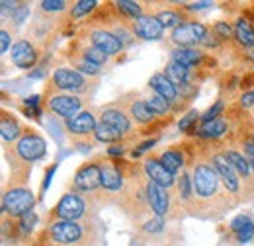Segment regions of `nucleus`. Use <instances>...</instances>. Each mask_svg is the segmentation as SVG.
I'll list each match as a JSON object with an SVG mask.
<instances>
[{"label": "nucleus", "instance_id": "nucleus-1", "mask_svg": "<svg viewBox=\"0 0 254 246\" xmlns=\"http://www.w3.org/2000/svg\"><path fill=\"white\" fill-rule=\"evenodd\" d=\"M191 184H193V191H195L199 197H211V195L217 191L219 174H217L215 168H211V166H207V164H197V166L193 168Z\"/></svg>", "mask_w": 254, "mask_h": 246}, {"label": "nucleus", "instance_id": "nucleus-2", "mask_svg": "<svg viewBox=\"0 0 254 246\" xmlns=\"http://www.w3.org/2000/svg\"><path fill=\"white\" fill-rule=\"evenodd\" d=\"M33 207V195L30 189L24 187H16L6 191L4 199H2V211L10 213V215H24L28 211H32Z\"/></svg>", "mask_w": 254, "mask_h": 246}, {"label": "nucleus", "instance_id": "nucleus-3", "mask_svg": "<svg viewBox=\"0 0 254 246\" xmlns=\"http://www.w3.org/2000/svg\"><path fill=\"white\" fill-rule=\"evenodd\" d=\"M49 233H51V239L59 245H74L82 239V227L76 221L59 219L49 227Z\"/></svg>", "mask_w": 254, "mask_h": 246}, {"label": "nucleus", "instance_id": "nucleus-4", "mask_svg": "<svg viewBox=\"0 0 254 246\" xmlns=\"http://www.w3.org/2000/svg\"><path fill=\"white\" fill-rule=\"evenodd\" d=\"M16 153L22 160H28V162H33V160H39L45 156V141L37 135H24L20 137L18 145H16Z\"/></svg>", "mask_w": 254, "mask_h": 246}, {"label": "nucleus", "instance_id": "nucleus-5", "mask_svg": "<svg viewBox=\"0 0 254 246\" xmlns=\"http://www.w3.org/2000/svg\"><path fill=\"white\" fill-rule=\"evenodd\" d=\"M205 28L197 22H188V24H182L178 26L176 30L172 31V41L178 43L180 47H190L193 43H199L203 41L205 37Z\"/></svg>", "mask_w": 254, "mask_h": 246}, {"label": "nucleus", "instance_id": "nucleus-6", "mask_svg": "<svg viewBox=\"0 0 254 246\" xmlns=\"http://www.w3.org/2000/svg\"><path fill=\"white\" fill-rule=\"evenodd\" d=\"M49 110L57 116H63L66 120L78 116V110H80V100L74 98V96H66V94H59V96H53L49 98L47 102Z\"/></svg>", "mask_w": 254, "mask_h": 246}, {"label": "nucleus", "instance_id": "nucleus-7", "mask_svg": "<svg viewBox=\"0 0 254 246\" xmlns=\"http://www.w3.org/2000/svg\"><path fill=\"white\" fill-rule=\"evenodd\" d=\"M55 213L61 217L63 221H76L78 217H82L84 213V203L78 195L74 193H64L61 197V201L55 207Z\"/></svg>", "mask_w": 254, "mask_h": 246}, {"label": "nucleus", "instance_id": "nucleus-8", "mask_svg": "<svg viewBox=\"0 0 254 246\" xmlns=\"http://www.w3.org/2000/svg\"><path fill=\"white\" fill-rule=\"evenodd\" d=\"M133 30L139 37L143 39H149V41H157L162 37V24L159 22L157 16H141L135 20L133 24Z\"/></svg>", "mask_w": 254, "mask_h": 246}, {"label": "nucleus", "instance_id": "nucleus-9", "mask_svg": "<svg viewBox=\"0 0 254 246\" xmlns=\"http://www.w3.org/2000/svg\"><path fill=\"white\" fill-rule=\"evenodd\" d=\"M100 184H102V166H96V164L82 166L74 176V185L84 191L94 189Z\"/></svg>", "mask_w": 254, "mask_h": 246}, {"label": "nucleus", "instance_id": "nucleus-10", "mask_svg": "<svg viewBox=\"0 0 254 246\" xmlns=\"http://www.w3.org/2000/svg\"><path fill=\"white\" fill-rule=\"evenodd\" d=\"M53 82L61 90H80L84 86V78L78 70L72 68H57L53 72Z\"/></svg>", "mask_w": 254, "mask_h": 246}, {"label": "nucleus", "instance_id": "nucleus-11", "mask_svg": "<svg viewBox=\"0 0 254 246\" xmlns=\"http://www.w3.org/2000/svg\"><path fill=\"white\" fill-rule=\"evenodd\" d=\"M213 168L217 170V174L221 176L225 185H227L231 191H235V189L239 187L237 170H235V166L231 164V160L227 158V154H217V156H213Z\"/></svg>", "mask_w": 254, "mask_h": 246}, {"label": "nucleus", "instance_id": "nucleus-12", "mask_svg": "<svg viewBox=\"0 0 254 246\" xmlns=\"http://www.w3.org/2000/svg\"><path fill=\"white\" fill-rule=\"evenodd\" d=\"M145 172H147V176L151 178V182L162 185V187H170V185L174 184V174H172L170 170H166L160 160L149 158V160L145 162Z\"/></svg>", "mask_w": 254, "mask_h": 246}, {"label": "nucleus", "instance_id": "nucleus-13", "mask_svg": "<svg viewBox=\"0 0 254 246\" xmlns=\"http://www.w3.org/2000/svg\"><path fill=\"white\" fill-rule=\"evenodd\" d=\"M92 45H94L96 49H100L104 55H116L124 47L120 37L110 33V31H94L92 33Z\"/></svg>", "mask_w": 254, "mask_h": 246}, {"label": "nucleus", "instance_id": "nucleus-14", "mask_svg": "<svg viewBox=\"0 0 254 246\" xmlns=\"http://www.w3.org/2000/svg\"><path fill=\"white\" fill-rule=\"evenodd\" d=\"M147 199H149L151 207L155 209V213L159 217H162L168 211V193H166V189L162 185L149 182L147 184Z\"/></svg>", "mask_w": 254, "mask_h": 246}, {"label": "nucleus", "instance_id": "nucleus-15", "mask_svg": "<svg viewBox=\"0 0 254 246\" xmlns=\"http://www.w3.org/2000/svg\"><path fill=\"white\" fill-rule=\"evenodd\" d=\"M35 51L28 41H18L14 47H12V61L16 66L20 68H30L33 62H35Z\"/></svg>", "mask_w": 254, "mask_h": 246}, {"label": "nucleus", "instance_id": "nucleus-16", "mask_svg": "<svg viewBox=\"0 0 254 246\" xmlns=\"http://www.w3.org/2000/svg\"><path fill=\"white\" fill-rule=\"evenodd\" d=\"M66 127L70 133H76V135H86L90 131H96V120L90 112H82L70 120H66Z\"/></svg>", "mask_w": 254, "mask_h": 246}, {"label": "nucleus", "instance_id": "nucleus-17", "mask_svg": "<svg viewBox=\"0 0 254 246\" xmlns=\"http://www.w3.org/2000/svg\"><path fill=\"white\" fill-rule=\"evenodd\" d=\"M151 86H153V90L159 94L160 98H164L168 104H170V102H174V100H176V96H178L176 86L168 80V76H166V74H155V76H151Z\"/></svg>", "mask_w": 254, "mask_h": 246}, {"label": "nucleus", "instance_id": "nucleus-18", "mask_svg": "<svg viewBox=\"0 0 254 246\" xmlns=\"http://www.w3.org/2000/svg\"><path fill=\"white\" fill-rule=\"evenodd\" d=\"M231 229H233V233L237 235V239L241 243H249L254 237V225L247 215L235 217L233 223H231Z\"/></svg>", "mask_w": 254, "mask_h": 246}, {"label": "nucleus", "instance_id": "nucleus-19", "mask_svg": "<svg viewBox=\"0 0 254 246\" xmlns=\"http://www.w3.org/2000/svg\"><path fill=\"white\" fill-rule=\"evenodd\" d=\"M102 185L110 191H116L122 187V174L114 164H104L102 166Z\"/></svg>", "mask_w": 254, "mask_h": 246}, {"label": "nucleus", "instance_id": "nucleus-20", "mask_svg": "<svg viewBox=\"0 0 254 246\" xmlns=\"http://www.w3.org/2000/svg\"><path fill=\"white\" fill-rule=\"evenodd\" d=\"M102 123H108V125L116 127V129L122 131V133L129 131V127H131V123H129L126 114H124V112H118V110H106V112L102 114Z\"/></svg>", "mask_w": 254, "mask_h": 246}, {"label": "nucleus", "instance_id": "nucleus-21", "mask_svg": "<svg viewBox=\"0 0 254 246\" xmlns=\"http://www.w3.org/2000/svg\"><path fill=\"white\" fill-rule=\"evenodd\" d=\"M199 53L195 51V49H191V47H180V49H176L174 53H172V61L174 62H180L182 66H191V64H195V62H199Z\"/></svg>", "mask_w": 254, "mask_h": 246}, {"label": "nucleus", "instance_id": "nucleus-22", "mask_svg": "<svg viewBox=\"0 0 254 246\" xmlns=\"http://www.w3.org/2000/svg\"><path fill=\"white\" fill-rule=\"evenodd\" d=\"M131 114H133V118L137 120V122L141 123H149L155 120V112L149 108V104L147 102H143V100H139V102H135L133 106H131Z\"/></svg>", "mask_w": 254, "mask_h": 246}, {"label": "nucleus", "instance_id": "nucleus-23", "mask_svg": "<svg viewBox=\"0 0 254 246\" xmlns=\"http://www.w3.org/2000/svg\"><path fill=\"white\" fill-rule=\"evenodd\" d=\"M96 139L98 141H104V143H114V141H118L124 133L122 131H118L116 127H112V125H108V123H100L98 127H96Z\"/></svg>", "mask_w": 254, "mask_h": 246}, {"label": "nucleus", "instance_id": "nucleus-24", "mask_svg": "<svg viewBox=\"0 0 254 246\" xmlns=\"http://www.w3.org/2000/svg\"><path fill=\"white\" fill-rule=\"evenodd\" d=\"M160 162H162V164H164V168H166V170H170L172 174H174V172H178V170L184 166V158H182V154L176 153V151L162 153L160 154Z\"/></svg>", "mask_w": 254, "mask_h": 246}, {"label": "nucleus", "instance_id": "nucleus-25", "mask_svg": "<svg viewBox=\"0 0 254 246\" xmlns=\"http://www.w3.org/2000/svg\"><path fill=\"white\" fill-rule=\"evenodd\" d=\"M237 39L245 45V47H253L254 45V30L251 28V24L249 22H245V20H239L237 22Z\"/></svg>", "mask_w": 254, "mask_h": 246}, {"label": "nucleus", "instance_id": "nucleus-26", "mask_svg": "<svg viewBox=\"0 0 254 246\" xmlns=\"http://www.w3.org/2000/svg\"><path fill=\"white\" fill-rule=\"evenodd\" d=\"M166 76H168V80L176 86V84H184V80H186V76H188V70H186V66H182L180 62H170L168 66H166Z\"/></svg>", "mask_w": 254, "mask_h": 246}, {"label": "nucleus", "instance_id": "nucleus-27", "mask_svg": "<svg viewBox=\"0 0 254 246\" xmlns=\"http://www.w3.org/2000/svg\"><path fill=\"white\" fill-rule=\"evenodd\" d=\"M0 131H2V139L4 141H14L20 135L18 123L14 122L12 118H8V116H2V120H0Z\"/></svg>", "mask_w": 254, "mask_h": 246}, {"label": "nucleus", "instance_id": "nucleus-28", "mask_svg": "<svg viewBox=\"0 0 254 246\" xmlns=\"http://www.w3.org/2000/svg\"><path fill=\"white\" fill-rule=\"evenodd\" d=\"M225 131H227V123L221 122V120H213V122L201 125L199 135L201 137H221Z\"/></svg>", "mask_w": 254, "mask_h": 246}, {"label": "nucleus", "instance_id": "nucleus-29", "mask_svg": "<svg viewBox=\"0 0 254 246\" xmlns=\"http://www.w3.org/2000/svg\"><path fill=\"white\" fill-rule=\"evenodd\" d=\"M227 158L231 160V164L235 166V170H237L241 176H249V172H251V164H249V160H247L243 154L231 151V153H227Z\"/></svg>", "mask_w": 254, "mask_h": 246}, {"label": "nucleus", "instance_id": "nucleus-30", "mask_svg": "<svg viewBox=\"0 0 254 246\" xmlns=\"http://www.w3.org/2000/svg\"><path fill=\"white\" fill-rule=\"evenodd\" d=\"M159 22L162 24V28H178V24H180V16L178 14H174V12H170V10H166V12H160L159 16Z\"/></svg>", "mask_w": 254, "mask_h": 246}, {"label": "nucleus", "instance_id": "nucleus-31", "mask_svg": "<svg viewBox=\"0 0 254 246\" xmlns=\"http://www.w3.org/2000/svg\"><path fill=\"white\" fill-rule=\"evenodd\" d=\"M147 104H149V108H151L155 114H166L168 108H170V104H168L164 98H160L159 94H155L151 100H147Z\"/></svg>", "mask_w": 254, "mask_h": 246}, {"label": "nucleus", "instance_id": "nucleus-32", "mask_svg": "<svg viewBox=\"0 0 254 246\" xmlns=\"http://www.w3.org/2000/svg\"><path fill=\"white\" fill-rule=\"evenodd\" d=\"M84 59H86V61H90V62H94V64H98V66H100L102 62L108 61V55H104L100 49H96L94 45H92L90 49H86V51H84Z\"/></svg>", "mask_w": 254, "mask_h": 246}, {"label": "nucleus", "instance_id": "nucleus-33", "mask_svg": "<svg viewBox=\"0 0 254 246\" xmlns=\"http://www.w3.org/2000/svg\"><path fill=\"white\" fill-rule=\"evenodd\" d=\"M94 6H96L94 0H80V2H76V4L72 6V16H74V18L84 16V14H88Z\"/></svg>", "mask_w": 254, "mask_h": 246}, {"label": "nucleus", "instance_id": "nucleus-34", "mask_svg": "<svg viewBox=\"0 0 254 246\" xmlns=\"http://www.w3.org/2000/svg\"><path fill=\"white\" fill-rule=\"evenodd\" d=\"M35 225H37V215H35L33 211L24 213L22 219H20V227H22V231H24V233H32Z\"/></svg>", "mask_w": 254, "mask_h": 246}, {"label": "nucleus", "instance_id": "nucleus-35", "mask_svg": "<svg viewBox=\"0 0 254 246\" xmlns=\"http://www.w3.org/2000/svg\"><path fill=\"white\" fill-rule=\"evenodd\" d=\"M118 8H122L126 14L133 16V18H141V6L137 2H127V0H122L118 2Z\"/></svg>", "mask_w": 254, "mask_h": 246}, {"label": "nucleus", "instance_id": "nucleus-36", "mask_svg": "<svg viewBox=\"0 0 254 246\" xmlns=\"http://www.w3.org/2000/svg\"><path fill=\"white\" fill-rule=\"evenodd\" d=\"M26 18H28V6H26V4H20V6L12 12V20H14V24H16V26H20Z\"/></svg>", "mask_w": 254, "mask_h": 246}, {"label": "nucleus", "instance_id": "nucleus-37", "mask_svg": "<svg viewBox=\"0 0 254 246\" xmlns=\"http://www.w3.org/2000/svg\"><path fill=\"white\" fill-rule=\"evenodd\" d=\"M41 8L45 12H59V10L64 8V2H61V0H43L41 2Z\"/></svg>", "mask_w": 254, "mask_h": 246}, {"label": "nucleus", "instance_id": "nucleus-38", "mask_svg": "<svg viewBox=\"0 0 254 246\" xmlns=\"http://www.w3.org/2000/svg\"><path fill=\"white\" fill-rule=\"evenodd\" d=\"M221 108H223V104H221V102H217V104H215L213 108H209V110H207V112L203 114V118H201V122H203V123L213 122V120L217 118V114L221 112Z\"/></svg>", "mask_w": 254, "mask_h": 246}, {"label": "nucleus", "instance_id": "nucleus-39", "mask_svg": "<svg viewBox=\"0 0 254 246\" xmlns=\"http://www.w3.org/2000/svg\"><path fill=\"white\" fill-rule=\"evenodd\" d=\"M98 64H94V62L86 61V59H82V61L78 62V70H82L84 74H98Z\"/></svg>", "mask_w": 254, "mask_h": 246}, {"label": "nucleus", "instance_id": "nucleus-40", "mask_svg": "<svg viewBox=\"0 0 254 246\" xmlns=\"http://www.w3.org/2000/svg\"><path fill=\"white\" fill-rule=\"evenodd\" d=\"M162 227H164V221H162V217L157 215L153 221H149V223L145 225V231H147V233H157Z\"/></svg>", "mask_w": 254, "mask_h": 246}, {"label": "nucleus", "instance_id": "nucleus-41", "mask_svg": "<svg viewBox=\"0 0 254 246\" xmlns=\"http://www.w3.org/2000/svg\"><path fill=\"white\" fill-rule=\"evenodd\" d=\"M195 118H197V112H195V110H191L190 114H188V116H186V118L180 122V131H188L191 123L195 122Z\"/></svg>", "mask_w": 254, "mask_h": 246}, {"label": "nucleus", "instance_id": "nucleus-42", "mask_svg": "<svg viewBox=\"0 0 254 246\" xmlns=\"http://www.w3.org/2000/svg\"><path fill=\"white\" fill-rule=\"evenodd\" d=\"M0 41H2V45H0V51L2 53H6L8 51V47H10V35H8V31H0Z\"/></svg>", "mask_w": 254, "mask_h": 246}, {"label": "nucleus", "instance_id": "nucleus-43", "mask_svg": "<svg viewBox=\"0 0 254 246\" xmlns=\"http://www.w3.org/2000/svg\"><path fill=\"white\" fill-rule=\"evenodd\" d=\"M180 195H184V197L190 195V178H188V176H184V178L180 180Z\"/></svg>", "mask_w": 254, "mask_h": 246}, {"label": "nucleus", "instance_id": "nucleus-44", "mask_svg": "<svg viewBox=\"0 0 254 246\" xmlns=\"http://www.w3.org/2000/svg\"><path fill=\"white\" fill-rule=\"evenodd\" d=\"M241 104H243L245 108H251V106H254V92L243 94V98H241Z\"/></svg>", "mask_w": 254, "mask_h": 246}, {"label": "nucleus", "instance_id": "nucleus-45", "mask_svg": "<svg viewBox=\"0 0 254 246\" xmlns=\"http://www.w3.org/2000/svg\"><path fill=\"white\" fill-rule=\"evenodd\" d=\"M155 143H157V139H151V141H147V143H143V145H141V147H139L137 151H133V156H137V154L145 153V151H147V149H151V147H153Z\"/></svg>", "mask_w": 254, "mask_h": 246}, {"label": "nucleus", "instance_id": "nucleus-46", "mask_svg": "<svg viewBox=\"0 0 254 246\" xmlns=\"http://www.w3.org/2000/svg\"><path fill=\"white\" fill-rule=\"evenodd\" d=\"M215 30L219 31V33H221L223 37H229V35H231V28H229V26H227V24H217V26H215Z\"/></svg>", "mask_w": 254, "mask_h": 246}, {"label": "nucleus", "instance_id": "nucleus-47", "mask_svg": "<svg viewBox=\"0 0 254 246\" xmlns=\"http://www.w3.org/2000/svg\"><path fill=\"white\" fill-rule=\"evenodd\" d=\"M207 6H211L209 2H195V4H190L191 10H201V8H207Z\"/></svg>", "mask_w": 254, "mask_h": 246}, {"label": "nucleus", "instance_id": "nucleus-48", "mask_svg": "<svg viewBox=\"0 0 254 246\" xmlns=\"http://www.w3.org/2000/svg\"><path fill=\"white\" fill-rule=\"evenodd\" d=\"M110 154H124V147H118V145H114V147H110Z\"/></svg>", "mask_w": 254, "mask_h": 246}, {"label": "nucleus", "instance_id": "nucleus-49", "mask_svg": "<svg viewBox=\"0 0 254 246\" xmlns=\"http://www.w3.org/2000/svg\"><path fill=\"white\" fill-rule=\"evenodd\" d=\"M12 6H16V4H14V2H6V0H2V8H4V10L12 8ZM14 10H16V8H12V12H14Z\"/></svg>", "mask_w": 254, "mask_h": 246}, {"label": "nucleus", "instance_id": "nucleus-50", "mask_svg": "<svg viewBox=\"0 0 254 246\" xmlns=\"http://www.w3.org/2000/svg\"><path fill=\"white\" fill-rule=\"evenodd\" d=\"M247 151H249V153L254 156V139L251 141V143H247Z\"/></svg>", "mask_w": 254, "mask_h": 246}, {"label": "nucleus", "instance_id": "nucleus-51", "mask_svg": "<svg viewBox=\"0 0 254 246\" xmlns=\"http://www.w3.org/2000/svg\"><path fill=\"white\" fill-rule=\"evenodd\" d=\"M251 168H253V172H254V158H253V162H251Z\"/></svg>", "mask_w": 254, "mask_h": 246}]
</instances>
